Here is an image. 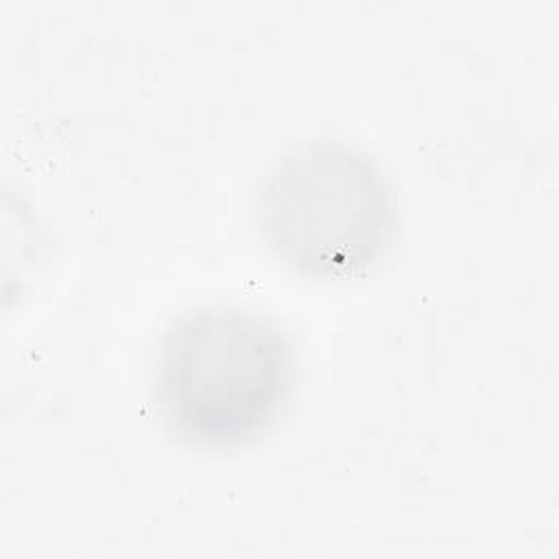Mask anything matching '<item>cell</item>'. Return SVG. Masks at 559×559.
I'll list each match as a JSON object with an SVG mask.
<instances>
[{
	"mask_svg": "<svg viewBox=\"0 0 559 559\" xmlns=\"http://www.w3.org/2000/svg\"><path fill=\"white\" fill-rule=\"evenodd\" d=\"M295 389V349L269 314L199 306L175 317L148 362L151 406L175 441L234 450L266 435Z\"/></svg>",
	"mask_w": 559,
	"mask_h": 559,
	"instance_id": "6da1fadb",
	"label": "cell"
},
{
	"mask_svg": "<svg viewBox=\"0 0 559 559\" xmlns=\"http://www.w3.org/2000/svg\"><path fill=\"white\" fill-rule=\"evenodd\" d=\"M255 223L273 255L308 280H349L393 245L397 194L384 168L341 140L284 153L260 179Z\"/></svg>",
	"mask_w": 559,
	"mask_h": 559,
	"instance_id": "7a4b0ae2",
	"label": "cell"
}]
</instances>
